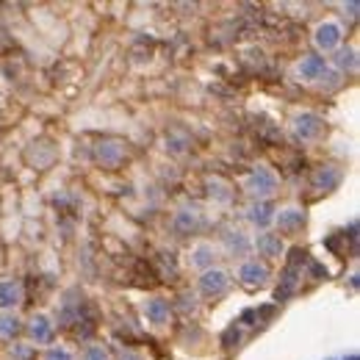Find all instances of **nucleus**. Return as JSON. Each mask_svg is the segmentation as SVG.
I'll return each instance as SVG.
<instances>
[{
  "mask_svg": "<svg viewBox=\"0 0 360 360\" xmlns=\"http://www.w3.org/2000/svg\"><path fill=\"white\" fill-rule=\"evenodd\" d=\"M122 360H139V358H136V355H127V358H122Z\"/></svg>",
  "mask_w": 360,
  "mask_h": 360,
  "instance_id": "obj_26",
  "label": "nucleus"
},
{
  "mask_svg": "<svg viewBox=\"0 0 360 360\" xmlns=\"http://www.w3.org/2000/svg\"><path fill=\"white\" fill-rule=\"evenodd\" d=\"M321 130H324V122H321V117H316V114H299V117H294V136H297L299 141H313L321 136Z\"/></svg>",
  "mask_w": 360,
  "mask_h": 360,
  "instance_id": "obj_2",
  "label": "nucleus"
},
{
  "mask_svg": "<svg viewBox=\"0 0 360 360\" xmlns=\"http://www.w3.org/2000/svg\"><path fill=\"white\" fill-rule=\"evenodd\" d=\"M239 277L247 288H261V285H266V280H269V269H266V263L247 261L239 269Z\"/></svg>",
  "mask_w": 360,
  "mask_h": 360,
  "instance_id": "obj_4",
  "label": "nucleus"
},
{
  "mask_svg": "<svg viewBox=\"0 0 360 360\" xmlns=\"http://www.w3.org/2000/svg\"><path fill=\"white\" fill-rule=\"evenodd\" d=\"M233 341H239V330H236V327H230V330L225 332V346H233Z\"/></svg>",
  "mask_w": 360,
  "mask_h": 360,
  "instance_id": "obj_23",
  "label": "nucleus"
},
{
  "mask_svg": "<svg viewBox=\"0 0 360 360\" xmlns=\"http://www.w3.org/2000/svg\"><path fill=\"white\" fill-rule=\"evenodd\" d=\"M197 227V211H191V208H183V211H177L175 213V230L180 236L191 233Z\"/></svg>",
  "mask_w": 360,
  "mask_h": 360,
  "instance_id": "obj_16",
  "label": "nucleus"
},
{
  "mask_svg": "<svg viewBox=\"0 0 360 360\" xmlns=\"http://www.w3.org/2000/svg\"><path fill=\"white\" fill-rule=\"evenodd\" d=\"M42 360H72V355H70V349H64V346H50Z\"/></svg>",
  "mask_w": 360,
  "mask_h": 360,
  "instance_id": "obj_21",
  "label": "nucleus"
},
{
  "mask_svg": "<svg viewBox=\"0 0 360 360\" xmlns=\"http://www.w3.org/2000/svg\"><path fill=\"white\" fill-rule=\"evenodd\" d=\"M349 360H358V355H352V358H349Z\"/></svg>",
  "mask_w": 360,
  "mask_h": 360,
  "instance_id": "obj_27",
  "label": "nucleus"
},
{
  "mask_svg": "<svg viewBox=\"0 0 360 360\" xmlns=\"http://www.w3.org/2000/svg\"><path fill=\"white\" fill-rule=\"evenodd\" d=\"M14 352H17V358H28V349H22V346H14Z\"/></svg>",
  "mask_w": 360,
  "mask_h": 360,
  "instance_id": "obj_25",
  "label": "nucleus"
},
{
  "mask_svg": "<svg viewBox=\"0 0 360 360\" xmlns=\"http://www.w3.org/2000/svg\"><path fill=\"white\" fill-rule=\"evenodd\" d=\"M211 197L222 200V202H227V200L233 197V191L227 189V183H222V180H211Z\"/></svg>",
  "mask_w": 360,
  "mask_h": 360,
  "instance_id": "obj_19",
  "label": "nucleus"
},
{
  "mask_svg": "<svg viewBox=\"0 0 360 360\" xmlns=\"http://www.w3.org/2000/svg\"><path fill=\"white\" fill-rule=\"evenodd\" d=\"M275 189H277L275 172L266 169V166H255L252 175H249V180H247V191H249V194H252V197H258L263 202L266 197H272V194H275Z\"/></svg>",
  "mask_w": 360,
  "mask_h": 360,
  "instance_id": "obj_1",
  "label": "nucleus"
},
{
  "mask_svg": "<svg viewBox=\"0 0 360 360\" xmlns=\"http://www.w3.org/2000/svg\"><path fill=\"white\" fill-rule=\"evenodd\" d=\"M83 360H108V352L103 346H89L83 352Z\"/></svg>",
  "mask_w": 360,
  "mask_h": 360,
  "instance_id": "obj_22",
  "label": "nucleus"
},
{
  "mask_svg": "<svg viewBox=\"0 0 360 360\" xmlns=\"http://www.w3.org/2000/svg\"><path fill=\"white\" fill-rule=\"evenodd\" d=\"M28 332L31 338L36 341V344H47L50 338H53V324H50L47 316H34L28 324Z\"/></svg>",
  "mask_w": 360,
  "mask_h": 360,
  "instance_id": "obj_9",
  "label": "nucleus"
},
{
  "mask_svg": "<svg viewBox=\"0 0 360 360\" xmlns=\"http://www.w3.org/2000/svg\"><path fill=\"white\" fill-rule=\"evenodd\" d=\"M230 288V277L222 269H205V275L200 277V291L208 297H222Z\"/></svg>",
  "mask_w": 360,
  "mask_h": 360,
  "instance_id": "obj_3",
  "label": "nucleus"
},
{
  "mask_svg": "<svg viewBox=\"0 0 360 360\" xmlns=\"http://www.w3.org/2000/svg\"><path fill=\"white\" fill-rule=\"evenodd\" d=\"M94 153H97V161L103 166H108V169L120 166V161L125 158V147H122L120 141H100Z\"/></svg>",
  "mask_w": 360,
  "mask_h": 360,
  "instance_id": "obj_5",
  "label": "nucleus"
},
{
  "mask_svg": "<svg viewBox=\"0 0 360 360\" xmlns=\"http://www.w3.org/2000/svg\"><path fill=\"white\" fill-rule=\"evenodd\" d=\"M225 247L233 255H247L249 252V239L241 230H227L225 233Z\"/></svg>",
  "mask_w": 360,
  "mask_h": 360,
  "instance_id": "obj_14",
  "label": "nucleus"
},
{
  "mask_svg": "<svg viewBox=\"0 0 360 360\" xmlns=\"http://www.w3.org/2000/svg\"><path fill=\"white\" fill-rule=\"evenodd\" d=\"M316 44L321 50H332V47H338V42H341V25L338 22H321L316 28Z\"/></svg>",
  "mask_w": 360,
  "mask_h": 360,
  "instance_id": "obj_6",
  "label": "nucleus"
},
{
  "mask_svg": "<svg viewBox=\"0 0 360 360\" xmlns=\"http://www.w3.org/2000/svg\"><path fill=\"white\" fill-rule=\"evenodd\" d=\"M255 247H258V252H261V255L277 258V255L282 252V241H280V236H275V233H261V236H258V241H255Z\"/></svg>",
  "mask_w": 360,
  "mask_h": 360,
  "instance_id": "obj_11",
  "label": "nucleus"
},
{
  "mask_svg": "<svg viewBox=\"0 0 360 360\" xmlns=\"http://www.w3.org/2000/svg\"><path fill=\"white\" fill-rule=\"evenodd\" d=\"M338 180H341V172L335 169V166H321V169L313 175V186L321 189V191H332L338 186Z\"/></svg>",
  "mask_w": 360,
  "mask_h": 360,
  "instance_id": "obj_10",
  "label": "nucleus"
},
{
  "mask_svg": "<svg viewBox=\"0 0 360 360\" xmlns=\"http://www.w3.org/2000/svg\"><path fill=\"white\" fill-rule=\"evenodd\" d=\"M20 297H22V291H20L17 282H11V280L0 282V308H3V311L14 308V305L20 302Z\"/></svg>",
  "mask_w": 360,
  "mask_h": 360,
  "instance_id": "obj_13",
  "label": "nucleus"
},
{
  "mask_svg": "<svg viewBox=\"0 0 360 360\" xmlns=\"http://www.w3.org/2000/svg\"><path fill=\"white\" fill-rule=\"evenodd\" d=\"M335 61H338L341 70H352L355 64H358V58H355V50H341L338 56H335Z\"/></svg>",
  "mask_w": 360,
  "mask_h": 360,
  "instance_id": "obj_20",
  "label": "nucleus"
},
{
  "mask_svg": "<svg viewBox=\"0 0 360 360\" xmlns=\"http://www.w3.org/2000/svg\"><path fill=\"white\" fill-rule=\"evenodd\" d=\"M249 222H252V225H258V227H266L269 222L275 219V213H272V205L269 202H255L252 208H249Z\"/></svg>",
  "mask_w": 360,
  "mask_h": 360,
  "instance_id": "obj_15",
  "label": "nucleus"
},
{
  "mask_svg": "<svg viewBox=\"0 0 360 360\" xmlns=\"http://www.w3.org/2000/svg\"><path fill=\"white\" fill-rule=\"evenodd\" d=\"M144 313H147L150 321H156V324H163L166 319H169V302L163 297H156V299H150L147 308H144Z\"/></svg>",
  "mask_w": 360,
  "mask_h": 360,
  "instance_id": "obj_12",
  "label": "nucleus"
},
{
  "mask_svg": "<svg viewBox=\"0 0 360 360\" xmlns=\"http://www.w3.org/2000/svg\"><path fill=\"white\" fill-rule=\"evenodd\" d=\"M191 263L200 269H208L213 263V247L211 244H200L197 249H194V258H191Z\"/></svg>",
  "mask_w": 360,
  "mask_h": 360,
  "instance_id": "obj_17",
  "label": "nucleus"
},
{
  "mask_svg": "<svg viewBox=\"0 0 360 360\" xmlns=\"http://www.w3.org/2000/svg\"><path fill=\"white\" fill-rule=\"evenodd\" d=\"M311 272H313L316 277H327V269H321L319 263H311Z\"/></svg>",
  "mask_w": 360,
  "mask_h": 360,
  "instance_id": "obj_24",
  "label": "nucleus"
},
{
  "mask_svg": "<svg viewBox=\"0 0 360 360\" xmlns=\"http://www.w3.org/2000/svg\"><path fill=\"white\" fill-rule=\"evenodd\" d=\"M275 219H277V227H280L282 233H294V230H299L305 225V211L302 208H282Z\"/></svg>",
  "mask_w": 360,
  "mask_h": 360,
  "instance_id": "obj_7",
  "label": "nucleus"
},
{
  "mask_svg": "<svg viewBox=\"0 0 360 360\" xmlns=\"http://www.w3.org/2000/svg\"><path fill=\"white\" fill-rule=\"evenodd\" d=\"M20 330V319L14 316V313H3L0 316V335H14V332Z\"/></svg>",
  "mask_w": 360,
  "mask_h": 360,
  "instance_id": "obj_18",
  "label": "nucleus"
},
{
  "mask_svg": "<svg viewBox=\"0 0 360 360\" xmlns=\"http://www.w3.org/2000/svg\"><path fill=\"white\" fill-rule=\"evenodd\" d=\"M324 56H305L302 61H299V75H302L305 80H316V78H324Z\"/></svg>",
  "mask_w": 360,
  "mask_h": 360,
  "instance_id": "obj_8",
  "label": "nucleus"
}]
</instances>
